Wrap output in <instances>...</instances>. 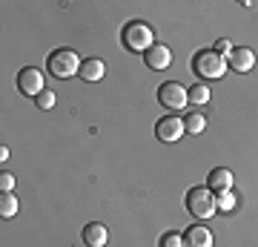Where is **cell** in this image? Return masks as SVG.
<instances>
[{
  "instance_id": "7a4b0ae2",
  "label": "cell",
  "mask_w": 258,
  "mask_h": 247,
  "mask_svg": "<svg viewBox=\"0 0 258 247\" xmlns=\"http://www.w3.org/2000/svg\"><path fill=\"white\" fill-rule=\"evenodd\" d=\"M192 69L201 75L204 81H218V78H224V72L230 69V64H227V58H221L215 49H201V52L192 58Z\"/></svg>"
},
{
  "instance_id": "5bb4252c",
  "label": "cell",
  "mask_w": 258,
  "mask_h": 247,
  "mask_svg": "<svg viewBox=\"0 0 258 247\" xmlns=\"http://www.w3.org/2000/svg\"><path fill=\"white\" fill-rule=\"evenodd\" d=\"M204 127H207V118H204L201 112H189L184 118V129L189 132V135H201Z\"/></svg>"
},
{
  "instance_id": "8fae6325",
  "label": "cell",
  "mask_w": 258,
  "mask_h": 247,
  "mask_svg": "<svg viewBox=\"0 0 258 247\" xmlns=\"http://www.w3.org/2000/svg\"><path fill=\"white\" fill-rule=\"evenodd\" d=\"M144 64H147L149 69H166V66L172 64V52H169L164 43H155L149 52H144Z\"/></svg>"
},
{
  "instance_id": "5b68a950",
  "label": "cell",
  "mask_w": 258,
  "mask_h": 247,
  "mask_svg": "<svg viewBox=\"0 0 258 247\" xmlns=\"http://www.w3.org/2000/svg\"><path fill=\"white\" fill-rule=\"evenodd\" d=\"M158 101L164 110H184L186 104H189V89L181 86L178 81H169V83H161L158 86Z\"/></svg>"
},
{
  "instance_id": "277c9868",
  "label": "cell",
  "mask_w": 258,
  "mask_h": 247,
  "mask_svg": "<svg viewBox=\"0 0 258 247\" xmlns=\"http://www.w3.org/2000/svg\"><path fill=\"white\" fill-rule=\"evenodd\" d=\"M81 58H78V52L75 49H55L52 55L46 58V66L49 72L55 75V78H72L75 72H81Z\"/></svg>"
},
{
  "instance_id": "2e32d148",
  "label": "cell",
  "mask_w": 258,
  "mask_h": 247,
  "mask_svg": "<svg viewBox=\"0 0 258 247\" xmlns=\"http://www.w3.org/2000/svg\"><path fill=\"white\" fill-rule=\"evenodd\" d=\"M0 216H3V219L18 216V199H15L12 192H3V195H0Z\"/></svg>"
},
{
  "instance_id": "30bf717a",
  "label": "cell",
  "mask_w": 258,
  "mask_h": 247,
  "mask_svg": "<svg viewBox=\"0 0 258 247\" xmlns=\"http://www.w3.org/2000/svg\"><path fill=\"white\" fill-rule=\"evenodd\" d=\"M106 241H109L106 224H101V221H89V224L83 227V244L86 247H106Z\"/></svg>"
},
{
  "instance_id": "6da1fadb",
  "label": "cell",
  "mask_w": 258,
  "mask_h": 247,
  "mask_svg": "<svg viewBox=\"0 0 258 247\" xmlns=\"http://www.w3.org/2000/svg\"><path fill=\"white\" fill-rule=\"evenodd\" d=\"M120 43L126 46L129 52H149L155 46V35H152V26L144 23V20H129L126 26L120 29Z\"/></svg>"
},
{
  "instance_id": "ac0fdd59",
  "label": "cell",
  "mask_w": 258,
  "mask_h": 247,
  "mask_svg": "<svg viewBox=\"0 0 258 247\" xmlns=\"http://www.w3.org/2000/svg\"><path fill=\"white\" fill-rule=\"evenodd\" d=\"M158 247H184V233H175V230H169V233H164V236H161Z\"/></svg>"
},
{
  "instance_id": "9a60e30c",
  "label": "cell",
  "mask_w": 258,
  "mask_h": 247,
  "mask_svg": "<svg viewBox=\"0 0 258 247\" xmlns=\"http://www.w3.org/2000/svg\"><path fill=\"white\" fill-rule=\"evenodd\" d=\"M189 104H195V107L210 104V86H204V83H192V86H189Z\"/></svg>"
},
{
  "instance_id": "ffe728a7",
  "label": "cell",
  "mask_w": 258,
  "mask_h": 247,
  "mask_svg": "<svg viewBox=\"0 0 258 247\" xmlns=\"http://www.w3.org/2000/svg\"><path fill=\"white\" fill-rule=\"evenodd\" d=\"M215 52L221 58H230L232 55V43L227 40V37H221V40H215Z\"/></svg>"
},
{
  "instance_id": "44dd1931",
  "label": "cell",
  "mask_w": 258,
  "mask_h": 247,
  "mask_svg": "<svg viewBox=\"0 0 258 247\" xmlns=\"http://www.w3.org/2000/svg\"><path fill=\"white\" fill-rule=\"evenodd\" d=\"M12 187H15V175H12V173H3V175H0V190H3V192H12Z\"/></svg>"
},
{
  "instance_id": "d6986e66",
  "label": "cell",
  "mask_w": 258,
  "mask_h": 247,
  "mask_svg": "<svg viewBox=\"0 0 258 247\" xmlns=\"http://www.w3.org/2000/svg\"><path fill=\"white\" fill-rule=\"evenodd\" d=\"M35 104H37V110H52V107H55V92H52V89H43V92L35 98Z\"/></svg>"
},
{
  "instance_id": "9c48e42d",
  "label": "cell",
  "mask_w": 258,
  "mask_h": 247,
  "mask_svg": "<svg viewBox=\"0 0 258 247\" xmlns=\"http://www.w3.org/2000/svg\"><path fill=\"white\" fill-rule=\"evenodd\" d=\"M232 184H235V178H232V173L227 167H215V170H210V175H207V187H210L215 195L232 190Z\"/></svg>"
},
{
  "instance_id": "ba28073f",
  "label": "cell",
  "mask_w": 258,
  "mask_h": 247,
  "mask_svg": "<svg viewBox=\"0 0 258 247\" xmlns=\"http://www.w3.org/2000/svg\"><path fill=\"white\" fill-rule=\"evenodd\" d=\"M227 64H230V69H235V72H249V69L255 66V52H252L249 46H235L232 55L227 58Z\"/></svg>"
},
{
  "instance_id": "8992f818",
  "label": "cell",
  "mask_w": 258,
  "mask_h": 247,
  "mask_svg": "<svg viewBox=\"0 0 258 247\" xmlns=\"http://www.w3.org/2000/svg\"><path fill=\"white\" fill-rule=\"evenodd\" d=\"M18 89L23 92V95L37 98L40 92L46 89V86H43V72L35 69V66H23V69L18 72Z\"/></svg>"
},
{
  "instance_id": "3957f363",
  "label": "cell",
  "mask_w": 258,
  "mask_h": 247,
  "mask_svg": "<svg viewBox=\"0 0 258 247\" xmlns=\"http://www.w3.org/2000/svg\"><path fill=\"white\" fill-rule=\"evenodd\" d=\"M186 210L192 213L195 219H212L215 213H218V204H215V192L210 187H192V190L186 192Z\"/></svg>"
},
{
  "instance_id": "e0dca14e",
  "label": "cell",
  "mask_w": 258,
  "mask_h": 247,
  "mask_svg": "<svg viewBox=\"0 0 258 247\" xmlns=\"http://www.w3.org/2000/svg\"><path fill=\"white\" fill-rule=\"evenodd\" d=\"M215 204H218V210H224V213H232L235 210V204H238V195L232 190H227V192H218L215 195Z\"/></svg>"
},
{
  "instance_id": "4fadbf2b",
  "label": "cell",
  "mask_w": 258,
  "mask_h": 247,
  "mask_svg": "<svg viewBox=\"0 0 258 247\" xmlns=\"http://www.w3.org/2000/svg\"><path fill=\"white\" fill-rule=\"evenodd\" d=\"M103 72H106V66H103V61L101 58H89V61H83L81 64V78L83 81H89V83H95V81H101L103 78Z\"/></svg>"
},
{
  "instance_id": "7c38bea8",
  "label": "cell",
  "mask_w": 258,
  "mask_h": 247,
  "mask_svg": "<svg viewBox=\"0 0 258 247\" xmlns=\"http://www.w3.org/2000/svg\"><path fill=\"white\" fill-rule=\"evenodd\" d=\"M184 247H212V230L204 224H192L184 233Z\"/></svg>"
},
{
  "instance_id": "52a82bcc",
  "label": "cell",
  "mask_w": 258,
  "mask_h": 247,
  "mask_svg": "<svg viewBox=\"0 0 258 247\" xmlns=\"http://www.w3.org/2000/svg\"><path fill=\"white\" fill-rule=\"evenodd\" d=\"M184 121L178 118V115H166V118H161L155 124V135L158 141H164V144H172V141H178V138L184 135Z\"/></svg>"
}]
</instances>
